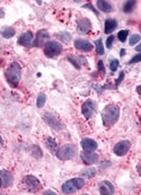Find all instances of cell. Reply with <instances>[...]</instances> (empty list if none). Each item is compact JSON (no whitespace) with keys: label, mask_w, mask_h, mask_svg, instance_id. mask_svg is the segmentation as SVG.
<instances>
[{"label":"cell","mask_w":141,"mask_h":195,"mask_svg":"<svg viewBox=\"0 0 141 195\" xmlns=\"http://www.w3.org/2000/svg\"><path fill=\"white\" fill-rule=\"evenodd\" d=\"M116 27H117V21L115 19H106L104 32H105V34H110L114 31Z\"/></svg>","instance_id":"obj_20"},{"label":"cell","mask_w":141,"mask_h":195,"mask_svg":"<svg viewBox=\"0 0 141 195\" xmlns=\"http://www.w3.org/2000/svg\"><path fill=\"white\" fill-rule=\"evenodd\" d=\"M120 117V107L117 105H107V106L103 110L102 113V120L103 124L105 126H112L117 122V120Z\"/></svg>","instance_id":"obj_1"},{"label":"cell","mask_w":141,"mask_h":195,"mask_svg":"<svg viewBox=\"0 0 141 195\" xmlns=\"http://www.w3.org/2000/svg\"><path fill=\"white\" fill-rule=\"evenodd\" d=\"M81 147L85 151H95L97 149V142L93 139L85 138L81 140Z\"/></svg>","instance_id":"obj_16"},{"label":"cell","mask_w":141,"mask_h":195,"mask_svg":"<svg viewBox=\"0 0 141 195\" xmlns=\"http://www.w3.org/2000/svg\"><path fill=\"white\" fill-rule=\"evenodd\" d=\"M135 50H137V51H138V52H140V50H141V46H140V45H138V46H137V48H135Z\"/></svg>","instance_id":"obj_39"},{"label":"cell","mask_w":141,"mask_h":195,"mask_svg":"<svg viewBox=\"0 0 141 195\" xmlns=\"http://www.w3.org/2000/svg\"><path fill=\"white\" fill-rule=\"evenodd\" d=\"M97 112V104L92 99L86 101L82 106H81V113L84 114V116L86 119H90L92 116L95 115V113Z\"/></svg>","instance_id":"obj_6"},{"label":"cell","mask_w":141,"mask_h":195,"mask_svg":"<svg viewBox=\"0 0 141 195\" xmlns=\"http://www.w3.org/2000/svg\"><path fill=\"white\" fill-rule=\"evenodd\" d=\"M84 8H89V9H90V10H93V11L95 12V14H96V15H98V12H97L96 10L94 9V8H93V6H92V5H90V3H87V5H85V6H84Z\"/></svg>","instance_id":"obj_35"},{"label":"cell","mask_w":141,"mask_h":195,"mask_svg":"<svg viewBox=\"0 0 141 195\" xmlns=\"http://www.w3.org/2000/svg\"><path fill=\"white\" fill-rule=\"evenodd\" d=\"M86 182L82 178H72V179L68 180L62 185V192L64 194H72L75 193L77 189H80L81 187H84Z\"/></svg>","instance_id":"obj_3"},{"label":"cell","mask_w":141,"mask_h":195,"mask_svg":"<svg viewBox=\"0 0 141 195\" xmlns=\"http://www.w3.org/2000/svg\"><path fill=\"white\" fill-rule=\"evenodd\" d=\"M3 16H5V11H3V8L0 7V18H3Z\"/></svg>","instance_id":"obj_37"},{"label":"cell","mask_w":141,"mask_h":195,"mask_svg":"<svg viewBox=\"0 0 141 195\" xmlns=\"http://www.w3.org/2000/svg\"><path fill=\"white\" fill-rule=\"evenodd\" d=\"M43 194H44V195H55L57 193L53 192V191H50V189H49V191H44V192H43Z\"/></svg>","instance_id":"obj_36"},{"label":"cell","mask_w":141,"mask_h":195,"mask_svg":"<svg viewBox=\"0 0 141 195\" xmlns=\"http://www.w3.org/2000/svg\"><path fill=\"white\" fill-rule=\"evenodd\" d=\"M45 102H46V96H45V94H43V93H41V94L37 96V101H36V106L39 107V108H42L43 106H44Z\"/></svg>","instance_id":"obj_24"},{"label":"cell","mask_w":141,"mask_h":195,"mask_svg":"<svg viewBox=\"0 0 141 195\" xmlns=\"http://www.w3.org/2000/svg\"><path fill=\"white\" fill-rule=\"evenodd\" d=\"M141 60V54L140 53H138V54L135 55V57H133L131 60L129 61V64H132V63H137V62H140Z\"/></svg>","instance_id":"obj_31"},{"label":"cell","mask_w":141,"mask_h":195,"mask_svg":"<svg viewBox=\"0 0 141 195\" xmlns=\"http://www.w3.org/2000/svg\"><path fill=\"white\" fill-rule=\"evenodd\" d=\"M97 68H98V71L101 73H105V67H104V63H103L102 60L98 61V63H97Z\"/></svg>","instance_id":"obj_32"},{"label":"cell","mask_w":141,"mask_h":195,"mask_svg":"<svg viewBox=\"0 0 141 195\" xmlns=\"http://www.w3.org/2000/svg\"><path fill=\"white\" fill-rule=\"evenodd\" d=\"M117 68H119V60H116V59L111 60V63H110V69H111L112 72H115V71L117 70Z\"/></svg>","instance_id":"obj_28"},{"label":"cell","mask_w":141,"mask_h":195,"mask_svg":"<svg viewBox=\"0 0 141 195\" xmlns=\"http://www.w3.org/2000/svg\"><path fill=\"white\" fill-rule=\"evenodd\" d=\"M14 177L12 173L7 170H1L0 169V187L1 188H7L12 184Z\"/></svg>","instance_id":"obj_11"},{"label":"cell","mask_w":141,"mask_h":195,"mask_svg":"<svg viewBox=\"0 0 141 195\" xmlns=\"http://www.w3.org/2000/svg\"><path fill=\"white\" fill-rule=\"evenodd\" d=\"M33 39H34V35L33 33L31 31L26 32L21 35L19 39H18V44L21 46H26V48H30V46L33 45Z\"/></svg>","instance_id":"obj_14"},{"label":"cell","mask_w":141,"mask_h":195,"mask_svg":"<svg viewBox=\"0 0 141 195\" xmlns=\"http://www.w3.org/2000/svg\"><path fill=\"white\" fill-rule=\"evenodd\" d=\"M130 147H131V143L130 141L128 140H122L120 142H117L116 144L113 148V152L115 153L119 157H122V156H125L126 153L129 152Z\"/></svg>","instance_id":"obj_9"},{"label":"cell","mask_w":141,"mask_h":195,"mask_svg":"<svg viewBox=\"0 0 141 195\" xmlns=\"http://www.w3.org/2000/svg\"><path fill=\"white\" fill-rule=\"evenodd\" d=\"M123 79H124V72L122 71V72L120 73V76H119V78H117L116 84H115V85H116V87H119V86H120V84H121L122 81H123Z\"/></svg>","instance_id":"obj_34"},{"label":"cell","mask_w":141,"mask_h":195,"mask_svg":"<svg viewBox=\"0 0 141 195\" xmlns=\"http://www.w3.org/2000/svg\"><path fill=\"white\" fill-rule=\"evenodd\" d=\"M62 52V45L57 41H49L44 45V54L48 58H55Z\"/></svg>","instance_id":"obj_4"},{"label":"cell","mask_w":141,"mask_h":195,"mask_svg":"<svg viewBox=\"0 0 141 195\" xmlns=\"http://www.w3.org/2000/svg\"><path fill=\"white\" fill-rule=\"evenodd\" d=\"M75 48L79 51L82 52H90L93 50V44L87 40H82V39H78L75 41Z\"/></svg>","instance_id":"obj_15"},{"label":"cell","mask_w":141,"mask_h":195,"mask_svg":"<svg viewBox=\"0 0 141 195\" xmlns=\"http://www.w3.org/2000/svg\"><path fill=\"white\" fill-rule=\"evenodd\" d=\"M139 41H140V35H139V34H133V35H131V37H130V45H134Z\"/></svg>","instance_id":"obj_29"},{"label":"cell","mask_w":141,"mask_h":195,"mask_svg":"<svg viewBox=\"0 0 141 195\" xmlns=\"http://www.w3.org/2000/svg\"><path fill=\"white\" fill-rule=\"evenodd\" d=\"M0 35L5 39H12L15 35V29L12 27H5L2 29H0Z\"/></svg>","instance_id":"obj_21"},{"label":"cell","mask_w":141,"mask_h":195,"mask_svg":"<svg viewBox=\"0 0 141 195\" xmlns=\"http://www.w3.org/2000/svg\"><path fill=\"white\" fill-rule=\"evenodd\" d=\"M113 42H114V35H111V36H108L107 40H106V48H107V49H111Z\"/></svg>","instance_id":"obj_30"},{"label":"cell","mask_w":141,"mask_h":195,"mask_svg":"<svg viewBox=\"0 0 141 195\" xmlns=\"http://www.w3.org/2000/svg\"><path fill=\"white\" fill-rule=\"evenodd\" d=\"M1 143H2V140H1V139H0V147H1Z\"/></svg>","instance_id":"obj_41"},{"label":"cell","mask_w":141,"mask_h":195,"mask_svg":"<svg viewBox=\"0 0 141 195\" xmlns=\"http://www.w3.org/2000/svg\"><path fill=\"white\" fill-rule=\"evenodd\" d=\"M81 174L84 175V176L88 177V178H92V177H94L95 175H96V169H95V168H89V169L84 170Z\"/></svg>","instance_id":"obj_27"},{"label":"cell","mask_w":141,"mask_h":195,"mask_svg":"<svg viewBox=\"0 0 141 195\" xmlns=\"http://www.w3.org/2000/svg\"><path fill=\"white\" fill-rule=\"evenodd\" d=\"M76 152H77V147L75 144H66L57 151V157L60 160H70L75 157Z\"/></svg>","instance_id":"obj_5"},{"label":"cell","mask_w":141,"mask_h":195,"mask_svg":"<svg viewBox=\"0 0 141 195\" xmlns=\"http://www.w3.org/2000/svg\"><path fill=\"white\" fill-rule=\"evenodd\" d=\"M49 39H50L49 32L46 29H41V31H39L37 34H36V39L33 42V45L36 46V48L45 45V43L49 42Z\"/></svg>","instance_id":"obj_10"},{"label":"cell","mask_w":141,"mask_h":195,"mask_svg":"<svg viewBox=\"0 0 141 195\" xmlns=\"http://www.w3.org/2000/svg\"><path fill=\"white\" fill-rule=\"evenodd\" d=\"M46 147H48L49 149L51 150L52 152H57V142H55V140L54 139H52V138H49L48 140H46Z\"/></svg>","instance_id":"obj_22"},{"label":"cell","mask_w":141,"mask_h":195,"mask_svg":"<svg viewBox=\"0 0 141 195\" xmlns=\"http://www.w3.org/2000/svg\"><path fill=\"white\" fill-rule=\"evenodd\" d=\"M43 120H44V122L46 123V124L50 125L52 129L57 130V131H60V130H62L63 129L62 123H61L60 121L58 120L57 116H54L53 114L45 113L44 115H43Z\"/></svg>","instance_id":"obj_8"},{"label":"cell","mask_w":141,"mask_h":195,"mask_svg":"<svg viewBox=\"0 0 141 195\" xmlns=\"http://www.w3.org/2000/svg\"><path fill=\"white\" fill-rule=\"evenodd\" d=\"M134 7H135V1H126L123 6V11L129 14V12H131L134 9Z\"/></svg>","instance_id":"obj_23"},{"label":"cell","mask_w":141,"mask_h":195,"mask_svg":"<svg viewBox=\"0 0 141 195\" xmlns=\"http://www.w3.org/2000/svg\"><path fill=\"white\" fill-rule=\"evenodd\" d=\"M24 184L26 186V189L30 192H37L41 188V183L40 180L33 175H27L24 177Z\"/></svg>","instance_id":"obj_7"},{"label":"cell","mask_w":141,"mask_h":195,"mask_svg":"<svg viewBox=\"0 0 141 195\" xmlns=\"http://www.w3.org/2000/svg\"><path fill=\"white\" fill-rule=\"evenodd\" d=\"M67 59H68V61H69L70 63H71L75 68H77V69H80L81 66L86 63V59H85L84 57H77V55H69V57H68Z\"/></svg>","instance_id":"obj_18"},{"label":"cell","mask_w":141,"mask_h":195,"mask_svg":"<svg viewBox=\"0 0 141 195\" xmlns=\"http://www.w3.org/2000/svg\"><path fill=\"white\" fill-rule=\"evenodd\" d=\"M124 54H125V50H124V49H122V50H121V51H120V55H121V57H123Z\"/></svg>","instance_id":"obj_38"},{"label":"cell","mask_w":141,"mask_h":195,"mask_svg":"<svg viewBox=\"0 0 141 195\" xmlns=\"http://www.w3.org/2000/svg\"><path fill=\"white\" fill-rule=\"evenodd\" d=\"M77 27L81 33H87L92 29V23L88 18H81L77 21Z\"/></svg>","instance_id":"obj_17"},{"label":"cell","mask_w":141,"mask_h":195,"mask_svg":"<svg viewBox=\"0 0 141 195\" xmlns=\"http://www.w3.org/2000/svg\"><path fill=\"white\" fill-rule=\"evenodd\" d=\"M59 36L63 37V39H64V41H70V39H71L70 34L67 33V32H62V33H60V34H59Z\"/></svg>","instance_id":"obj_33"},{"label":"cell","mask_w":141,"mask_h":195,"mask_svg":"<svg viewBox=\"0 0 141 195\" xmlns=\"http://www.w3.org/2000/svg\"><path fill=\"white\" fill-rule=\"evenodd\" d=\"M80 157L81 160L86 165H93L98 161V155L93 151H84V152H81Z\"/></svg>","instance_id":"obj_13"},{"label":"cell","mask_w":141,"mask_h":195,"mask_svg":"<svg viewBox=\"0 0 141 195\" xmlns=\"http://www.w3.org/2000/svg\"><path fill=\"white\" fill-rule=\"evenodd\" d=\"M128 35H129V31H128V29H123V31L119 32V34H117V37H119L120 42L124 43V42H125V40H126V37H128Z\"/></svg>","instance_id":"obj_26"},{"label":"cell","mask_w":141,"mask_h":195,"mask_svg":"<svg viewBox=\"0 0 141 195\" xmlns=\"http://www.w3.org/2000/svg\"><path fill=\"white\" fill-rule=\"evenodd\" d=\"M98 189H99V193L103 195H112L114 194L115 192V188L113 184L111 182H108V180H103L98 185Z\"/></svg>","instance_id":"obj_12"},{"label":"cell","mask_w":141,"mask_h":195,"mask_svg":"<svg viewBox=\"0 0 141 195\" xmlns=\"http://www.w3.org/2000/svg\"><path fill=\"white\" fill-rule=\"evenodd\" d=\"M5 77L6 80L9 85L12 87H16L18 85V82L21 80V68L17 62H12L9 68L7 69V71L5 72Z\"/></svg>","instance_id":"obj_2"},{"label":"cell","mask_w":141,"mask_h":195,"mask_svg":"<svg viewBox=\"0 0 141 195\" xmlns=\"http://www.w3.org/2000/svg\"><path fill=\"white\" fill-rule=\"evenodd\" d=\"M96 44V53L98 55H103L104 54V46H103V41L102 39H98V40L95 42Z\"/></svg>","instance_id":"obj_25"},{"label":"cell","mask_w":141,"mask_h":195,"mask_svg":"<svg viewBox=\"0 0 141 195\" xmlns=\"http://www.w3.org/2000/svg\"><path fill=\"white\" fill-rule=\"evenodd\" d=\"M140 89H141V87L138 86V87H137V92H138V94H140Z\"/></svg>","instance_id":"obj_40"},{"label":"cell","mask_w":141,"mask_h":195,"mask_svg":"<svg viewBox=\"0 0 141 195\" xmlns=\"http://www.w3.org/2000/svg\"><path fill=\"white\" fill-rule=\"evenodd\" d=\"M97 8L103 12H111L113 11V6L108 1H97Z\"/></svg>","instance_id":"obj_19"}]
</instances>
